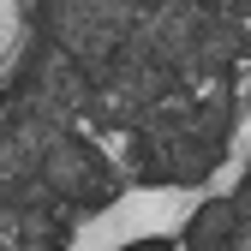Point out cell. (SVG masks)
Wrapping results in <instances>:
<instances>
[{
  "mask_svg": "<svg viewBox=\"0 0 251 251\" xmlns=\"http://www.w3.org/2000/svg\"><path fill=\"white\" fill-rule=\"evenodd\" d=\"M126 251H174L168 239H144V245H126Z\"/></svg>",
  "mask_w": 251,
  "mask_h": 251,
  "instance_id": "6da1fadb",
  "label": "cell"
}]
</instances>
